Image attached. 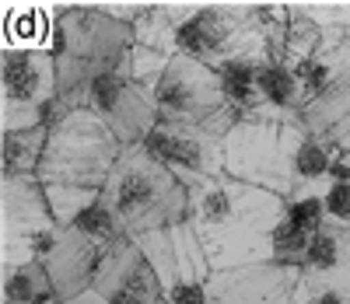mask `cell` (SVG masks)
Here are the masks:
<instances>
[{"label":"cell","instance_id":"obj_26","mask_svg":"<svg viewBox=\"0 0 350 304\" xmlns=\"http://www.w3.org/2000/svg\"><path fill=\"white\" fill-rule=\"evenodd\" d=\"M295 304H350V297L343 290H295Z\"/></svg>","mask_w":350,"mask_h":304},{"label":"cell","instance_id":"obj_17","mask_svg":"<svg viewBox=\"0 0 350 304\" xmlns=\"http://www.w3.org/2000/svg\"><path fill=\"white\" fill-rule=\"evenodd\" d=\"M56 36V4L39 0H11L4 18V46L11 49H53Z\"/></svg>","mask_w":350,"mask_h":304},{"label":"cell","instance_id":"obj_7","mask_svg":"<svg viewBox=\"0 0 350 304\" xmlns=\"http://www.w3.org/2000/svg\"><path fill=\"white\" fill-rule=\"evenodd\" d=\"M60 231L39 175L0 178V266L46 262Z\"/></svg>","mask_w":350,"mask_h":304},{"label":"cell","instance_id":"obj_12","mask_svg":"<svg viewBox=\"0 0 350 304\" xmlns=\"http://www.w3.org/2000/svg\"><path fill=\"white\" fill-rule=\"evenodd\" d=\"M95 290L109 304H165V287L137 238L112 241L95 273Z\"/></svg>","mask_w":350,"mask_h":304},{"label":"cell","instance_id":"obj_3","mask_svg":"<svg viewBox=\"0 0 350 304\" xmlns=\"http://www.w3.org/2000/svg\"><path fill=\"white\" fill-rule=\"evenodd\" d=\"M102 196L123 221L130 238L189 221V189L140 143L123 147Z\"/></svg>","mask_w":350,"mask_h":304},{"label":"cell","instance_id":"obj_4","mask_svg":"<svg viewBox=\"0 0 350 304\" xmlns=\"http://www.w3.org/2000/svg\"><path fill=\"white\" fill-rule=\"evenodd\" d=\"M133 42V25L112 18L105 4H56L53 59L60 77V95L84 109V87L102 67Z\"/></svg>","mask_w":350,"mask_h":304},{"label":"cell","instance_id":"obj_5","mask_svg":"<svg viewBox=\"0 0 350 304\" xmlns=\"http://www.w3.org/2000/svg\"><path fill=\"white\" fill-rule=\"evenodd\" d=\"M120 154V137L92 109H74L56 126H49L46 150L39 161V182L42 186L105 189Z\"/></svg>","mask_w":350,"mask_h":304},{"label":"cell","instance_id":"obj_18","mask_svg":"<svg viewBox=\"0 0 350 304\" xmlns=\"http://www.w3.org/2000/svg\"><path fill=\"white\" fill-rule=\"evenodd\" d=\"M333 158H336V143L319 137L312 130H301L295 143V158H291V182H295V196L298 193H323L326 182L333 175Z\"/></svg>","mask_w":350,"mask_h":304},{"label":"cell","instance_id":"obj_20","mask_svg":"<svg viewBox=\"0 0 350 304\" xmlns=\"http://www.w3.org/2000/svg\"><path fill=\"white\" fill-rule=\"evenodd\" d=\"M0 294L14 304H60L53 280L42 262H21V266H4L0 269Z\"/></svg>","mask_w":350,"mask_h":304},{"label":"cell","instance_id":"obj_21","mask_svg":"<svg viewBox=\"0 0 350 304\" xmlns=\"http://www.w3.org/2000/svg\"><path fill=\"white\" fill-rule=\"evenodd\" d=\"M74 231H81L84 238H92V241H98V245H112V241H120V238H126V227H123V221L116 217V210L105 203V196H98L88 210H81L77 214V221L70 224Z\"/></svg>","mask_w":350,"mask_h":304},{"label":"cell","instance_id":"obj_13","mask_svg":"<svg viewBox=\"0 0 350 304\" xmlns=\"http://www.w3.org/2000/svg\"><path fill=\"white\" fill-rule=\"evenodd\" d=\"M343 290L350 297V227L329 221L315 231L308 252L295 269V290Z\"/></svg>","mask_w":350,"mask_h":304},{"label":"cell","instance_id":"obj_27","mask_svg":"<svg viewBox=\"0 0 350 304\" xmlns=\"http://www.w3.org/2000/svg\"><path fill=\"white\" fill-rule=\"evenodd\" d=\"M60 304H109V301H105L95 287H88L84 294H77V297H70V301H60Z\"/></svg>","mask_w":350,"mask_h":304},{"label":"cell","instance_id":"obj_14","mask_svg":"<svg viewBox=\"0 0 350 304\" xmlns=\"http://www.w3.org/2000/svg\"><path fill=\"white\" fill-rule=\"evenodd\" d=\"M214 304H295V269L249 266L214 273Z\"/></svg>","mask_w":350,"mask_h":304},{"label":"cell","instance_id":"obj_25","mask_svg":"<svg viewBox=\"0 0 350 304\" xmlns=\"http://www.w3.org/2000/svg\"><path fill=\"white\" fill-rule=\"evenodd\" d=\"M323 203H326V214L336 224H350V182L343 178H329L326 189H323Z\"/></svg>","mask_w":350,"mask_h":304},{"label":"cell","instance_id":"obj_30","mask_svg":"<svg viewBox=\"0 0 350 304\" xmlns=\"http://www.w3.org/2000/svg\"><path fill=\"white\" fill-rule=\"evenodd\" d=\"M4 304H14V301H4Z\"/></svg>","mask_w":350,"mask_h":304},{"label":"cell","instance_id":"obj_32","mask_svg":"<svg viewBox=\"0 0 350 304\" xmlns=\"http://www.w3.org/2000/svg\"><path fill=\"white\" fill-rule=\"evenodd\" d=\"M347 227H350V224H347Z\"/></svg>","mask_w":350,"mask_h":304},{"label":"cell","instance_id":"obj_31","mask_svg":"<svg viewBox=\"0 0 350 304\" xmlns=\"http://www.w3.org/2000/svg\"><path fill=\"white\" fill-rule=\"evenodd\" d=\"M70 4H77V0H70Z\"/></svg>","mask_w":350,"mask_h":304},{"label":"cell","instance_id":"obj_10","mask_svg":"<svg viewBox=\"0 0 350 304\" xmlns=\"http://www.w3.org/2000/svg\"><path fill=\"white\" fill-rule=\"evenodd\" d=\"M84 109H92L102 123L120 137L123 147L144 143V137H148L154 130V123L161 119L158 102H154V87L133 81L123 70L120 56L88 81Z\"/></svg>","mask_w":350,"mask_h":304},{"label":"cell","instance_id":"obj_16","mask_svg":"<svg viewBox=\"0 0 350 304\" xmlns=\"http://www.w3.org/2000/svg\"><path fill=\"white\" fill-rule=\"evenodd\" d=\"M259 64H262V53H239L214 67L221 81V95L228 109L235 112V123L239 119H273L259 95Z\"/></svg>","mask_w":350,"mask_h":304},{"label":"cell","instance_id":"obj_29","mask_svg":"<svg viewBox=\"0 0 350 304\" xmlns=\"http://www.w3.org/2000/svg\"><path fill=\"white\" fill-rule=\"evenodd\" d=\"M323 4H350V0H323Z\"/></svg>","mask_w":350,"mask_h":304},{"label":"cell","instance_id":"obj_6","mask_svg":"<svg viewBox=\"0 0 350 304\" xmlns=\"http://www.w3.org/2000/svg\"><path fill=\"white\" fill-rule=\"evenodd\" d=\"M301 130V123H280V119H239L224 133V171L291 199L295 196L291 158Z\"/></svg>","mask_w":350,"mask_h":304},{"label":"cell","instance_id":"obj_28","mask_svg":"<svg viewBox=\"0 0 350 304\" xmlns=\"http://www.w3.org/2000/svg\"><path fill=\"white\" fill-rule=\"evenodd\" d=\"M231 4H262V0H231Z\"/></svg>","mask_w":350,"mask_h":304},{"label":"cell","instance_id":"obj_1","mask_svg":"<svg viewBox=\"0 0 350 304\" xmlns=\"http://www.w3.org/2000/svg\"><path fill=\"white\" fill-rule=\"evenodd\" d=\"M287 199L249 186L235 175H217L189 189V224L214 273L273 262L270 234L284 221Z\"/></svg>","mask_w":350,"mask_h":304},{"label":"cell","instance_id":"obj_11","mask_svg":"<svg viewBox=\"0 0 350 304\" xmlns=\"http://www.w3.org/2000/svg\"><path fill=\"white\" fill-rule=\"evenodd\" d=\"M140 147L154 161H161L186 189H196L203 182L224 175V137L207 126L158 119Z\"/></svg>","mask_w":350,"mask_h":304},{"label":"cell","instance_id":"obj_15","mask_svg":"<svg viewBox=\"0 0 350 304\" xmlns=\"http://www.w3.org/2000/svg\"><path fill=\"white\" fill-rule=\"evenodd\" d=\"M105 249L109 245H98V241L84 238L74 227L60 231V241H56L53 255L42 262L53 287H56V294H60V301H70V297L84 294L88 287H95V273L102 266Z\"/></svg>","mask_w":350,"mask_h":304},{"label":"cell","instance_id":"obj_9","mask_svg":"<svg viewBox=\"0 0 350 304\" xmlns=\"http://www.w3.org/2000/svg\"><path fill=\"white\" fill-rule=\"evenodd\" d=\"M60 91L56 59L46 49H11L0 56V133L42 126V105Z\"/></svg>","mask_w":350,"mask_h":304},{"label":"cell","instance_id":"obj_22","mask_svg":"<svg viewBox=\"0 0 350 304\" xmlns=\"http://www.w3.org/2000/svg\"><path fill=\"white\" fill-rule=\"evenodd\" d=\"M102 196V189H81V186H46V203L53 210V221L60 227H70L81 210H88Z\"/></svg>","mask_w":350,"mask_h":304},{"label":"cell","instance_id":"obj_19","mask_svg":"<svg viewBox=\"0 0 350 304\" xmlns=\"http://www.w3.org/2000/svg\"><path fill=\"white\" fill-rule=\"evenodd\" d=\"M46 126L32 130H8L0 140V178H18V175H39V161L46 150Z\"/></svg>","mask_w":350,"mask_h":304},{"label":"cell","instance_id":"obj_2","mask_svg":"<svg viewBox=\"0 0 350 304\" xmlns=\"http://www.w3.org/2000/svg\"><path fill=\"white\" fill-rule=\"evenodd\" d=\"M133 39L168 56H193L207 67L239 53H267V36L256 21V4L231 0H148L133 21Z\"/></svg>","mask_w":350,"mask_h":304},{"label":"cell","instance_id":"obj_8","mask_svg":"<svg viewBox=\"0 0 350 304\" xmlns=\"http://www.w3.org/2000/svg\"><path fill=\"white\" fill-rule=\"evenodd\" d=\"M154 102L161 119L196 123L221 137L235 126V112L228 109L221 95L217 70L193 56H168V67L154 84Z\"/></svg>","mask_w":350,"mask_h":304},{"label":"cell","instance_id":"obj_23","mask_svg":"<svg viewBox=\"0 0 350 304\" xmlns=\"http://www.w3.org/2000/svg\"><path fill=\"white\" fill-rule=\"evenodd\" d=\"M308 241L312 234H305L301 227H295L287 217L273 227L270 234V252H273V266H284V269H298L305 252H308Z\"/></svg>","mask_w":350,"mask_h":304},{"label":"cell","instance_id":"obj_24","mask_svg":"<svg viewBox=\"0 0 350 304\" xmlns=\"http://www.w3.org/2000/svg\"><path fill=\"white\" fill-rule=\"evenodd\" d=\"M284 217L295 227H301L305 234H315V231H323L329 224L323 193H298V196H291L287 206H284Z\"/></svg>","mask_w":350,"mask_h":304}]
</instances>
